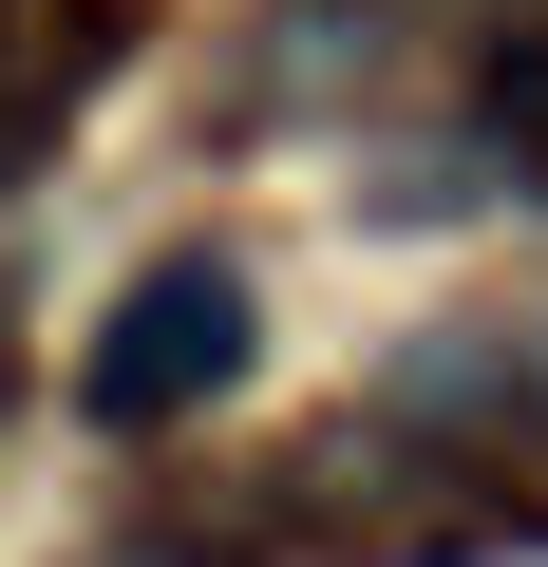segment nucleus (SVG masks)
Masks as SVG:
<instances>
[{
	"instance_id": "1",
	"label": "nucleus",
	"mask_w": 548,
	"mask_h": 567,
	"mask_svg": "<svg viewBox=\"0 0 548 567\" xmlns=\"http://www.w3.org/2000/svg\"><path fill=\"white\" fill-rule=\"evenodd\" d=\"M246 360H265L246 265H227V246H170V265L114 284V322H95V360H76V416H95V435H170V416H208Z\"/></svg>"
},
{
	"instance_id": "3",
	"label": "nucleus",
	"mask_w": 548,
	"mask_h": 567,
	"mask_svg": "<svg viewBox=\"0 0 548 567\" xmlns=\"http://www.w3.org/2000/svg\"><path fill=\"white\" fill-rule=\"evenodd\" d=\"M473 95H492V133H510V152H548V20H529V39H492V76H473Z\"/></svg>"
},
{
	"instance_id": "4",
	"label": "nucleus",
	"mask_w": 548,
	"mask_h": 567,
	"mask_svg": "<svg viewBox=\"0 0 548 567\" xmlns=\"http://www.w3.org/2000/svg\"><path fill=\"white\" fill-rule=\"evenodd\" d=\"M529 416H548V341H529Z\"/></svg>"
},
{
	"instance_id": "2",
	"label": "nucleus",
	"mask_w": 548,
	"mask_h": 567,
	"mask_svg": "<svg viewBox=\"0 0 548 567\" xmlns=\"http://www.w3.org/2000/svg\"><path fill=\"white\" fill-rule=\"evenodd\" d=\"M114 39H133V0H76V20H58V39H39L20 76H0V189H20V171H39L58 133H76V95L114 76Z\"/></svg>"
}]
</instances>
